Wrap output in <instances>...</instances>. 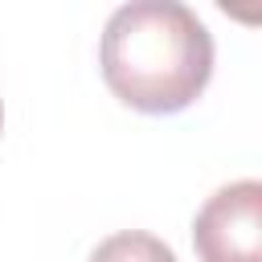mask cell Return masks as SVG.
I'll use <instances>...</instances> for the list:
<instances>
[{"mask_svg":"<svg viewBox=\"0 0 262 262\" xmlns=\"http://www.w3.org/2000/svg\"><path fill=\"white\" fill-rule=\"evenodd\" d=\"M0 127H4V106H0Z\"/></svg>","mask_w":262,"mask_h":262,"instance_id":"4","label":"cell"},{"mask_svg":"<svg viewBox=\"0 0 262 262\" xmlns=\"http://www.w3.org/2000/svg\"><path fill=\"white\" fill-rule=\"evenodd\" d=\"M90 262H176V254L143 229H123L111 233L106 242H98V250L90 254Z\"/></svg>","mask_w":262,"mask_h":262,"instance_id":"3","label":"cell"},{"mask_svg":"<svg viewBox=\"0 0 262 262\" xmlns=\"http://www.w3.org/2000/svg\"><path fill=\"white\" fill-rule=\"evenodd\" d=\"M98 66L119 102L143 115H176L209 86L213 37L180 0H131L111 12Z\"/></svg>","mask_w":262,"mask_h":262,"instance_id":"1","label":"cell"},{"mask_svg":"<svg viewBox=\"0 0 262 262\" xmlns=\"http://www.w3.org/2000/svg\"><path fill=\"white\" fill-rule=\"evenodd\" d=\"M192 246L201 262H262V184L217 188L192 221Z\"/></svg>","mask_w":262,"mask_h":262,"instance_id":"2","label":"cell"}]
</instances>
